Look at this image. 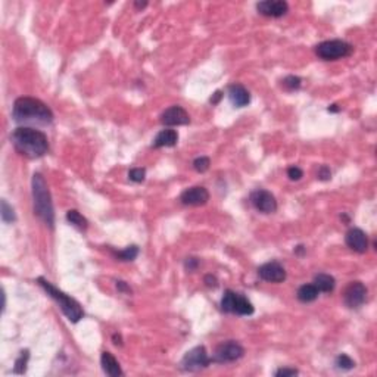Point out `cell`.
<instances>
[{
  "instance_id": "obj_1",
  "label": "cell",
  "mask_w": 377,
  "mask_h": 377,
  "mask_svg": "<svg viewBox=\"0 0 377 377\" xmlns=\"http://www.w3.org/2000/svg\"><path fill=\"white\" fill-rule=\"evenodd\" d=\"M12 117L20 124L48 126L53 121L51 108L45 102L34 98H18L12 108Z\"/></svg>"
},
{
  "instance_id": "obj_2",
  "label": "cell",
  "mask_w": 377,
  "mask_h": 377,
  "mask_svg": "<svg viewBox=\"0 0 377 377\" xmlns=\"http://www.w3.org/2000/svg\"><path fill=\"white\" fill-rule=\"evenodd\" d=\"M11 140L15 149L27 158H42L49 151L48 136L33 127H18L14 130Z\"/></svg>"
},
{
  "instance_id": "obj_3",
  "label": "cell",
  "mask_w": 377,
  "mask_h": 377,
  "mask_svg": "<svg viewBox=\"0 0 377 377\" xmlns=\"http://www.w3.org/2000/svg\"><path fill=\"white\" fill-rule=\"evenodd\" d=\"M33 187V199H34V214L51 228L55 224V209L52 203V196L49 187L46 184L45 177L40 173H36L31 181Z\"/></svg>"
},
{
  "instance_id": "obj_4",
  "label": "cell",
  "mask_w": 377,
  "mask_h": 377,
  "mask_svg": "<svg viewBox=\"0 0 377 377\" xmlns=\"http://www.w3.org/2000/svg\"><path fill=\"white\" fill-rule=\"evenodd\" d=\"M37 283L46 290V293L51 296L52 299H55V301L59 303L62 312L65 314V317H67L71 323H78V321L83 318L84 311H83L81 305H80L76 299H73L71 296H68L67 293H64V292L59 290L58 287H55L51 281L46 280L45 277H39V278H37Z\"/></svg>"
},
{
  "instance_id": "obj_5",
  "label": "cell",
  "mask_w": 377,
  "mask_h": 377,
  "mask_svg": "<svg viewBox=\"0 0 377 377\" xmlns=\"http://www.w3.org/2000/svg\"><path fill=\"white\" fill-rule=\"evenodd\" d=\"M353 46L345 40H327L315 46V55L323 61H336L349 56Z\"/></svg>"
},
{
  "instance_id": "obj_6",
  "label": "cell",
  "mask_w": 377,
  "mask_h": 377,
  "mask_svg": "<svg viewBox=\"0 0 377 377\" xmlns=\"http://www.w3.org/2000/svg\"><path fill=\"white\" fill-rule=\"evenodd\" d=\"M243 355H245V349L240 343H237L236 340H227L215 348L211 361L218 362V364H227V362H234L240 359Z\"/></svg>"
},
{
  "instance_id": "obj_7",
  "label": "cell",
  "mask_w": 377,
  "mask_h": 377,
  "mask_svg": "<svg viewBox=\"0 0 377 377\" xmlns=\"http://www.w3.org/2000/svg\"><path fill=\"white\" fill-rule=\"evenodd\" d=\"M211 362V358L205 346H196L187 352L181 359V368L189 373H196L206 368Z\"/></svg>"
},
{
  "instance_id": "obj_8",
  "label": "cell",
  "mask_w": 377,
  "mask_h": 377,
  "mask_svg": "<svg viewBox=\"0 0 377 377\" xmlns=\"http://www.w3.org/2000/svg\"><path fill=\"white\" fill-rule=\"evenodd\" d=\"M251 203L253 208L262 214H273L277 211V201L273 193L264 189H258L251 193Z\"/></svg>"
},
{
  "instance_id": "obj_9",
  "label": "cell",
  "mask_w": 377,
  "mask_h": 377,
  "mask_svg": "<svg viewBox=\"0 0 377 377\" xmlns=\"http://www.w3.org/2000/svg\"><path fill=\"white\" fill-rule=\"evenodd\" d=\"M367 299V287L361 281H351L345 292H343V302L348 308H359Z\"/></svg>"
},
{
  "instance_id": "obj_10",
  "label": "cell",
  "mask_w": 377,
  "mask_h": 377,
  "mask_svg": "<svg viewBox=\"0 0 377 377\" xmlns=\"http://www.w3.org/2000/svg\"><path fill=\"white\" fill-rule=\"evenodd\" d=\"M258 276L268 283H281L286 280V270L277 261H271V262L262 264L258 268Z\"/></svg>"
},
{
  "instance_id": "obj_11",
  "label": "cell",
  "mask_w": 377,
  "mask_h": 377,
  "mask_svg": "<svg viewBox=\"0 0 377 377\" xmlns=\"http://www.w3.org/2000/svg\"><path fill=\"white\" fill-rule=\"evenodd\" d=\"M161 123L164 126H186L190 123V117L189 114L178 105L170 106L168 109H165L161 114Z\"/></svg>"
},
{
  "instance_id": "obj_12",
  "label": "cell",
  "mask_w": 377,
  "mask_h": 377,
  "mask_svg": "<svg viewBox=\"0 0 377 377\" xmlns=\"http://www.w3.org/2000/svg\"><path fill=\"white\" fill-rule=\"evenodd\" d=\"M256 11L264 17L280 18L287 14L289 5L284 0H264L256 3Z\"/></svg>"
},
{
  "instance_id": "obj_13",
  "label": "cell",
  "mask_w": 377,
  "mask_h": 377,
  "mask_svg": "<svg viewBox=\"0 0 377 377\" xmlns=\"http://www.w3.org/2000/svg\"><path fill=\"white\" fill-rule=\"evenodd\" d=\"M180 201L183 205H187V206H201L209 201V192L202 186H195V187L186 189L181 193Z\"/></svg>"
},
{
  "instance_id": "obj_14",
  "label": "cell",
  "mask_w": 377,
  "mask_h": 377,
  "mask_svg": "<svg viewBox=\"0 0 377 377\" xmlns=\"http://www.w3.org/2000/svg\"><path fill=\"white\" fill-rule=\"evenodd\" d=\"M345 242H346L348 248H351L352 251L358 252V253H364L368 248L367 234L361 228H356V227L348 230V233L345 236Z\"/></svg>"
},
{
  "instance_id": "obj_15",
  "label": "cell",
  "mask_w": 377,
  "mask_h": 377,
  "mask_svg": "<svg viewBox=\"0 0 377 377\" xmlns=\"http://www.w3.org/2000/svg\"><path fill=\"white\" fill-rule=\"evenodd\" d=\"M228 98H230V102L236 106V108H243V106H248L249 102H251V95L249 92L239 83L236 84H231L228 87Z\"/></svg>"
},
{
  "instance_id": "obj_16",
  "label": "cell",
  "mask_w": 377,
  "mask_h": 377,
  "mask_svg": "<svg viewBox=\"0 0 377 377\" xmlns=\"http://www.w3.org/2000/svg\"><path fill=\"white\" fill-rule=\"evenodd\" d=\"M101 364H102V370L111 377H118L123 376L124 371L121 370V365L120 362L117 361V358L108 351L102 352L101 356Z\"/></svg>"
},
{
  "instance_id": "obj_17",
  "label": "cell",
  "mask_w": 377,
  "mask_h": 377,
  "mask_svg": "<svg viewBox=\"0 0 377 377\" xmlns=\"http://www.w3.org/2000/svg\"><path fill=\"white\" fill-rule=\"evenodd\" d=\"M177 142H178V134H177L176 130L167 128V130H162L156 134L152 146L153 148H173V146H176Z\"/></svg>"
},
{
  "instance_id": "obj_18",
  "label": "cell",
  "mask_w": 377,
  "mask_h": 377,
  "mask_svg": "<svg viewBox=\"0 0 377 377\" xmlns=\"http://www.w3.org/2000/svg\"><path fill=\"white\" fill-rule=\"evenodd\" d=\"M318 292H324V293H330L333 292L334 286H336V280L334 277L330 276V274H324V273H320L317 276L314 277V283H312Z\"/></svg>"
},
{
  "instance_id": "obj_19",
  "label": "cell",
  "mask_w": 377,
  "mask_h": 377,
  "mask_svg": "<svg viewBox=\"0 0 377 377\" xmlns=\"http://www.w3.org/2000/svg\"><path fill=\"white\" fill-rule=\"evenodd\" d=\"M318 295H320V292L314 284H302L296 292V298L303 303L314 302L318 298Z\"/></svg>"
},
{
  "instance_id": "obj_20",
  "label": "cell",
  "mask_w": 377,
  "mask_h": 377,
  "mask_svg": "<svg viewBox=\"0 0 377 377\" xmlns=\"http://www.w3.org/2000/svg\"><path fill=\"white\" fill-rule=\"evenodd\" d=\"M253 305L251 303V301L242 295V293H237V298H236V305H234V312L233 314H237V315H252L253 314Z\"/></svg>"
},
{
  "instance_id": "obj_21",
  "label": "cell",
  "mask_w": 377,
  "mask_h": 377,
  "mask_svg": "<svg viewBox=\"0 0 377 377\" xmlns=\"http://www.w3.org/2000/svg\"><path fill=\"white\" fill-rule=\"evenodd\" d=\"M67 220H68L70 224H73V226L80 228V230H86L89 227V221L77 209H70L67 212Z\"/></svg>"
},
{
  "instance_id": "obj_22",
  "label": "cell",
  "mask_w": 377,
  "mask_h": 377,
  "mask_svg": "<svg viewBox=\"0 0 377 377\" xmlns=\"http://www.w3.org/2000/svg\"><path fill=\"white\" fill-rule=\"evenodd\" d=\"M236 298H237V293L233 292V290H226L224 295H223V299H221V309L224 312H228V314H233L234 312V305H236Z\"/></svg>"
},
{
  "instance_id": "obj_23",
  "label": "cell",
  "mask_w": 377,
  "mask_h": 377,
  "mask_svg": "<svg viewBox=\"0 0 377 377\" xmlns=\"http://www.w3.org/2000/svg\"><path fill=\"white\" fill-rule=\"evenodd\" d=\"M137 255H139V248H137L136 245L127 246L126 249L118 251L115 253V256H117L120 261H134Z\"/></svg>"
},
{
  "instance_id": "obj_24",
  "label": "cell",
  "mask_w": 377,
  "mask_h": 377,
  "mask_svg": "<svg viewBox=\"0 0 377 377\" xmlns=\"http://www.w3.org/2000/svg\"><path fill=\"white\" fill-rule=\"evenodd\" d=\"M0 215H2V220L5 223H14L17 220L15 217V212H14V208L8 203V202L2 201V206H0Z\"/></svg>"
},
{
  "instance_id": "obj_25",
  "label": "cell",
  "mask_w": 377,
  "mask_h": 377,
  "mask_svg": "<svg viewBox=\"0 0 377 377\" xmlns=\"http://www.w3.org/2000/svg\"><path fill=\"white\" fill-rule=\"evenodd\" d=\"M28 358H30V352L23 351L20 353L18 359L15 361V367H14V373L17 374H24L27 371V364H28Z\"/></svg>"
},
{
  "instance_id": "obj_26",
  "label": "cell",
  "mask_w": 377,
  "mask_h": 377,
  "mask_svg": "<svg viewBox=\"0 0 377 377\" xmlns=\"http://www.w3.org/2000/svg\"><path fill=\"white\" fill-rule=\"evenodd\" d=\"M336 367L340 370H352L355 367V361L352 359L349 355L346 353H340L336 358Z\"/></svg>"
},
{
  "instance_id": "obj_27",
  "label": "cell",
  "mask_w": 377,
  "mask_h": 377,
  "mask_svg": "<svg viewBox=\"0 0 377 377\" xmlns=\"http://www.w3.org/2000/svg\"><path fill=\"white\" fill-rule=\"evenodd\" d=\"M281 83H283V87H284L286 90L293 92V90H298V89L301 87L302 80L296 76H287Z\"/></svg>"
},
{
  "instance_id": "obj_28",
  "label": "cell",
  "mask_w": 377,
  "mask_h": 377,
  "mask_svg": "<svg viewBox=\"0 0 377 377\" xmlns=\"http://www.w3.org/2000/svg\"><path fill=\"white\" fill-rule=\"evenodd\" d=\"M209 165H211V161H209L208 156H199V158H196V159L193 161V168H195V171H198V173H205V171H208V170H209Z\"/></svg>"
},
{
  "instance_id": "obj_29",
  "label": "cell",
  "mask_w": 377,
  "mask_h": 377,
  "mask_svg": "<svg viewBox=\"0 0 377 377\" xmlns=\"http://www.w3.org/2000/svg\"><path fill=\"white\" fill-rule=\"evenodd\" d=\"M146 177V170L145 168H133L128 171V178L134 183H142Z\"/></svg>"
},
{
  "instance_id": "obj_30",
  "label": "cell",
  "mask_w": 377,
  "mask_h": 377,
  "mask_svg": "<svg viewBox=\"0 0 377 377\" xmlns=\"http://www.w3.org/2000/svg\"><path fill=\"white\" fill-rule=\"evenodd\" d=\"M299 371L296 368H278L274 376L276 377H292V376H298Z\"/></svg>"
},
{
  "instance_id": "obj_31",
  "label": "cell",
  "mask_w": 377,
  "mask_h": 377,
  "mask_svg": "<svg viewBox=\"0 0 377 377\" xmlns=\"http://www.w3.org/2000/svg\"><path fill=\"white\" fill-rule=\"evenodd\" d=\"M317 178L321 180V181L330 180V178H331V171H330V168H328L327 165H321V167L318 168V171H317Z\"/></svg>"
},
{
  "instance_id": "obj_32",
  "label": "cell",
  "mask_w": 377,
  "mask_h": 377,
  "mask_svg": "<svg viewBox=\"0 0 377 377\" xmlns=\"http://www.w3.org/2000/svg\"><path fill=\"white\" fill-rule=\"evenodd\" d=\"M198 267H199V259H198V258L190 256V258H187V259L184 261V268H186L187 271H190V273H193Z\"/></svg>"
},
{
  "instance_id": "obj_33",
  "label": "cell",
  "mask_w": 377,
  "mask_h": 377,
  "mask_svg": "<svg viewBox=\"0 0 377 377\" xmlns=\"http://www.w3.org/2000/svg\"><path fill=\"white\" fill-rule=\"evenodd\" d=\"M302 176H303V173H302V170L299 167H290V168L287 170V177H289L290 180H293V181L301 180Z\"/></svg>"
},
{
  "instance_id": "obj_34",
  "label": "cell",
  "mask_w": 377,
  "mask_h": 377,
  "mask_svg": "<svg viewBox=\"0 0 377 377\" xmlns=\"http://www.w3.org/2000/svg\"><path fill=\"white\" fill-rule=\"evenodd\" d=\"M203 281H205V284H206L208 287H212V289H215V287L218 286V280H217V277L212 276V274H206L205 278H203Z\"/></svg>"
},
{
  "instance_id": "obj_35",
  "label": "cell",
  "mask_w": 377,
  "mask_h": 377,
  "mask_svg": "<svg viewBox=\"0 0 377 377\" xmlns=\"http://www.w3.org/2000/svg\"><path fill=\"white\" fill-rule=\"evenodd\" d=\"M117 289L120 290V292H127V293H131V289H130V286L127 284L126 281H117Z\"/></svg>"
},
{
  "instance_id": "obj_36",
  "label": "cell",
  "mask_w": 377,
  "mask_h": 377,
  "mask_svg": "<svg viewBox=\"0 0 377 377\" xmlns=\"http://www.w3.org/2000/svg\"><path fill=\"white\" fill-rule=\"evenodd\" d=\"M223 98V92L221 90H218V92H215L214 95H212V98L209 99V102L212 103V105H217L218 102H220V99Z\"/></svg>"
},
{
  "instance_id": "obj_37",
  "label": "cell",
  "mask_w": 377,
  "mask_h": 377,
  "mask_svg": "<svg viewBox=\"0 0 377 377\" xmlns=\"http://www.w3.org/2000/svg\"><path fill=\"white\" fill-rule=\"evenodd\" d=\"M112 340H114L115 345H123V337H121V334H117V333H115V334L112 336Z\"/></svg>"
},
{
  "instance_id": "obj_38",
  "label": "cell",
  "mask_w": 377,
  "mask_h": 377,
  "mask_svg": "<svg viewBox=\"0 0 377 377\" xmlns=\"http://www.w3.org/2000/svg\"><path fill=\"white\" fill-rule=\"evenodd\" d=\"M146 5H148V2H134V6H136L137 9H143Z\"/></svg>"
},
{
  "instance_id": "obj_39",
  "label": "cell",
  "mask_w": 377,
  "mask_h": 377,
  "mask_svg": "<svg viewBox=\"0 0 377 377\" xmlns=\"http://www.w3.org/2000/svg\"><path fill=\"white\" fill-rule=\"evenodd\" d=\"M327 111H328V112H339V111H340V108H339L337 105H330Z\"/></svg>"
},
{
  "instance_id": "obj_40",
  "label": "cell",
  "mask_w": 377,
  "mask_h": 377,
  "mask_svg": "<svg viewBox=\"0 0 377 377\" xmlns=\"http://www.w3.org/2000/svg\"><path fill=\"white\" fill-rule=\"evenodd\" d=\"M295 252H296L298 255H302V253L305 252V248H303L302 245H299V246H296V248H295Z\"/></svg>"
}]
</instances>
